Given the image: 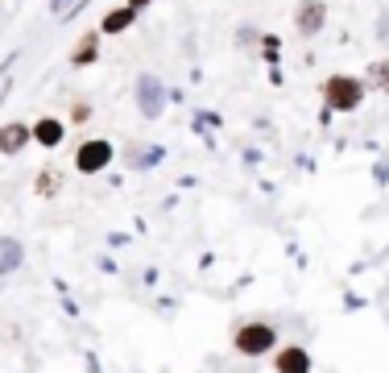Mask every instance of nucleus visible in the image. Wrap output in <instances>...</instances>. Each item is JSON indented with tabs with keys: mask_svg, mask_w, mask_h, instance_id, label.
Returning <instances> with one entry per match:
<instances>
[{
	"mask_svg": "<svg viewBox=\"0 0 389 373\" xmlns=\"http://www.w3.org/2000/svg\"><path fill=\"white\" fill-rule=\"evenodd\" d=\"M21 266V245L17 240H0V274H8V270H17Z\"/></svg>",
	"mask_w": 389,
	"mask_h": 373,
	"instance_id": "6e6552de",
	"label": "nucleus"
},
{
	"mask_svg": "<svg viewBox=\"0 0 389 373\" xmlns=\"http://www.w3.org/2000/svg\"><path fill=\"white\" fill-rule=\"evenodd\" d=\"M29 141V125H4L0 129V154H17Z\"/></svg>",
	"mask_w": 389,
	"mask_h": 373,
	"instance_id": "39448f33",
	"label": "nucleus"
},
{
	"mask_svg": "<svg viewBox=\"0 0 389 373\" xmlns=\"http://www.w3.org/2000/svg\"><path fill=\"white\" fill-rule=\"evenodd\" d=\"M373 79H377V88H381V92H389V58H381V62L373 67Z\"/></svg>",
	"mask_w": 389,
	"mask_h": 373,
	"instance_id": "f8f14e48",
	"label": "nucleus"
},
{
	"mask_svg": "<svg viewBox=\"0 0 389 373\" xmlns=\"http://www.w3.org/2000/svg\"><path fill=\"white\" fill-rule=\"evenodd\" d=\"M141 108H145V116H158V112H162V104H158V83H153V79H141Z\"/></svg>",
	"mask_w": 389,
	"mask_h": 373,
	"instance_id": "9d476101",
	"label": "nucleus"
},
{
	"mask_svg": "<svg viewBox=\"0 0 389 373\" xmlns=\"http://www.w3.org/2000/svg\"><path fill=\"white\" fill-rule=\"evenodd\" d=\"M129 4H132V8H141V4H149V0H129Z\"/></svg>",
	"mask_w": 389,
	"mask_h": 373,
	"instance_id": "ddd939ff",
	"label": "nucleus"
},
{
	"mask_svg": "<svg viewBox=\"0 0 389 373\" xmlns=\"http://www.w3.org/2000/svg\"><path fill=\"white\" fill-rule=\"evenodd\" d=\"M278 373H310V357H306L303 348H286L278 357Z\"/></svg>",
	"mask_w": 389,
	"mask_h": 373,
	"instance_id": "423d86ee",
	"label": "nucleus"
},
{
	"mask_svg": "<svg viewBox=\"0 0 389 373\" xmlns=\"http://www.w3.org/2000/svg\"><path fill=\"white\" fill-rule=\"evenodd\" d=\"M95 50H100L95 34H87L83 42H79V50H75V62H79V67H83V62H91V58H95Z\"/></svg>",
	"mask_w": 389,
	"mask_h": 373,
	"instance_id": "9b49d317",
	"label": "nucleus"
},
{
	"mask_svg": "<svg viewBox=\"0 0 389 373\" xmlns=\"http://www.w3.org/2000/svg\"><path fill=\"white\" fill-rule=\"evenodd\" d=\"M269 344H273V327L269 324H245L240 332H236V348L249 353V357H261Z\"/></svg>",
	"mask_w": 389,
	"mask_h": 373,
	"instance_id": "f03ea898",
	"label": "nucleus"
},
{
	"mask_svg": "<svg viewBox=\"0 0 389 373\" xmlns=\"http://www.w3.org/2000/svg\"><path fill=\"white\" fill-rule=\"evenodd\" d=\"M360 95H364V88H360V79H352V75H332V79L323 83V100H327V108H340V112L356 108V104H360Z\"/></svg>",
	"mask_w": 389,
	"mask_h": 373,
	"instance_id": "f257e3e1",
	"label": "nucleus"
},
{
	"mask_svg": "<svg viewBox=\"0 0 389 373\" xmlns=\"http://www.w3.org/2000/svg\"><path fill=\"white\" fill-rule=\"evenodd\" d=\"M108 158H112V145H108V141H87L83 149H79V170H83V175L104 170V166H108Z\"/></svg>",
	"mask_w": 389,
	"mask_h": 373,
	"instance_id": "7ed1b4c3",
	"label": "nucleus"
},
{
	"mask_svg": "<svg viewBox=\"0 0 389 373\" xmlns=\"http://www.w3.org/2000/svg\"><path fill=\"white\" fill-rule=\"evenodd\" d=\"M34 137L42 141V145H58L62 141V121H38L34 125Z\"/></svg>",
	"mask_w": 389,
	"mask_h": 373,
	"instance_id": "1a4fd4ad",
	"label": "nucleus"
},
{
	"mask_svg": "<svg viewBox=\"0 0 389 373\" xmlns=\"http://www.w3.org/2000/svg\"><path fill=\"white\" fill-rule=\"evenodd\" d=\"M323 21H327V8H323L319 0H306L303 8H299V29H303V34H315Z\"/></svg>",
	"mask_w": 389,
	"mask_h": 373,
	"instance_id": "20e7f679",
	"label": "nucleus"
},
{
	"mask_svg": "<svg viewBox=\"0 0 389 373\" xmlns=\"http://www.w3.org/2000/svg\"><path fill=\"white\" fill-rule=\"evenodd\" d=\"M132 17H137V8H132V4L116 8V13H108V17H104V34H125V29L132 25Z\"/></svg>",
	"mask_w": 389,
	"mask_h": 373,
	"instance_id": "0eeeda50",
	"label": "nucleus"
}]
</instances>
